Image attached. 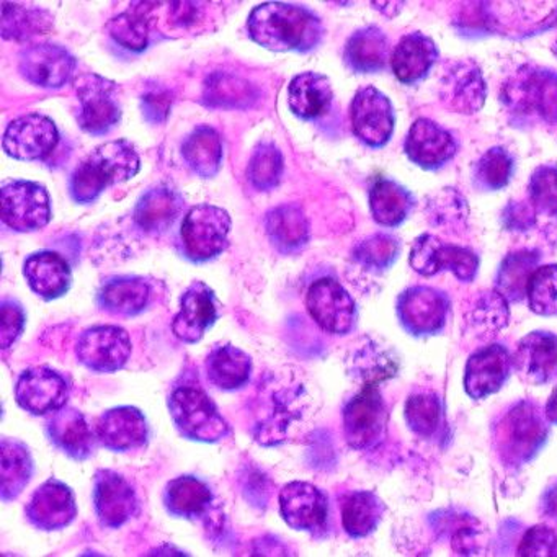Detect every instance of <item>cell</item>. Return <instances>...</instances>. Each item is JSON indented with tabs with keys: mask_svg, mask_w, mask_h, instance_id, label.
<instances>
[{
	"mask_svg": "<svg viewBox=\"0 0 557 557\" xmlns=\"http://www.w3.org/2000/svg\"><path fill=\"white\" fill-rule=\"evenodd\" d=\"M553 53L556 54L557 58V40L556 44L553 45Z\"/></svg>",
	"mask_w": 557,
	"mask_h": 557,
	"instance_id": "94428289",
	"label": "cell"
},
{
	"mask_svg": "<svg viewBox=\"0 0 557 557\" xmlns=\"http://www.w3.org/2000/svg\"><path fill=\"white\" fill-rule=\"evenodd\" d=\"M550 422L546 410L533 399H520L505 407L491 425V443L498 461L518 471L531 465L546 446Z\"/></svg>",
	"mask_w": 557,
	"mask_h": 557,
	"instance_id": "6da1fadb",
	"label": "cell"
},
{
	"mask_svg": "<svg viewBox=\"0 0 557 557\" xmlns=\"http://www.w3.org/2000/svg\"><path fill=\"white\" fill-rule=\"evenodd\" d=\"M18 406L34 416H48L66 407L70 384L51 368H32L18 377L15 386Z\"/></svg>",
	"mask_w": 557,
	"mask_h": 557,
	"instance_id": "d6986e66",
	"label": "cell"
},
{
	"mask_svg": "<svg viewBox=\"0 0 557 557\" xmlns=\"http://www.w3.org/2000/svg\"><path fill=\"white\" fill-rule=\"evenodd\" d=\"M76 84L81 128L96 136L112 132L122 120L119 86L97 74H84Z\"/></svg>",
	"mask_w": 557,
	"mask_h": 557,
	"instance_id": "30bf717a",
	"label": "cell"
},
{
	"mask_svg": "<svg viewBox=\"0 0 557 557\" xmlns=\"http://www.w3.org/2000/svg\"><path fill=\"white\" fill-rule=\"evenodd\" d=\"M250 373L252 360L246 351L234 345L218 347L208 357V377L220 389H239L249 381Z\"/></svg>",
	"mask_w": 557,
	"mask_h": 557,
	"instance_id": "74e56055",
	"label": "cell"
},
{
	"mask_svg": "<svg viewBox=\"0 0 557 557\" xmlns=\"http://www.w3.org/2000/svg\"><path fill=\"white\" fill-rule=\"evenodd\" d=\"M182 152L191 171L200 177H214L223 164V143L220 135L208 126L195 129Z\"/></svg>",
	"mask_w": 557,
	"mask_h": 557,
	"instance_id": "b9f144b4",
	"label": "cell"
},
{
	"mask_svg": "<svg viewBox=\"0 0 557 557\" xmlns=\"http://www.w3.org/2000/svg\"><path fill=\"white\" fill-rule=\"evenodd\" d=\"M515 158L504 146L488 148L472 165V185L475 190L498 191L504 190L513 178Z\"/></svg>",
	"mask_w": 557,
	"mask_h": 557,
	"instance_id": "ee69618b",
	"label": "cell"
},
{
	"mask_svg": "<svg viewBox=\"0 0 557 557\" xmlns=\"http://www.w3.org/2000/svg\"><path fill=\"white\" fill-rule=\"evenodd\" d=\"M94 507L103 528L116 530L138 511L135 488L119 472L102 469L94 479Z\"/></svg>",
	"mask_w": 557,
	"mask_h": 557,
	"instance_id": "7402d4cb",
	"label": "cell"
},
{
	"mask_svg": "<svg viewBox=\"0 0 557 557\" xmlns=\"http://www.w3.org/2000/svg\"><path fill=\"white\" fill-rule=\"evenodd\" d=\"M148 283L143 278H115L103 285L99 293L100 308L112 314L136 315L149 301Z\"/></svg>",
	"mask_w": 557,
	"mask_h": 557,
	"instance_id": "ab89813d",
	"label": "cell"
},
{
	"mask_svg": "<svg viewBox=\"0 0 557 557\" xmlns=\"http://www.w3.org/2000/svg\"><path fill=\"white\" fill-rule=\"evenodd\" d=\"M397 321L413 338L443 334L451 315V298L443 289L416 285L397 296Z\"/></svg>",
	"mask_w": 557,
	"mask_h": 557,
	"instance_id": "8992f818",
	"label": "cell"
},
{
	"mask_svg": "<svg viewBox=\"0 0 557 557\" xmlns=\"http://www.w3.org/2000/svg\"><path fill=\"white\" fill-rule=\"evenodd\" d=\"M440 60V50L433 38L422 32H412L400 38L391 54L394 76L404 86H417L430 76Z\"/></svg>",
	"mask_w": 557,
	"mask_h": 557,
	"instance_id": "4316f807",
	"label": "cell"
},
{
	"mask_svg": "<svg viewBox=\"0 0 557 557\" xmlns=\"http://www.w3.org/2000/svg\"><path fill=\"white\" fill-rule=\"evenodd\" d=\"M96 433L100 445L110 451H133L148 443V420L136 407H115L99 417Z\"/></svg>",
	"mask_w": 557,
	"mask_h": 557,
	"instance_id": "d4e9b609",
	"label": "cell"
},
{
	"mask_svg": "<svg viewBox=\"0 0 557 557\" xmlns=\"http://www.w3.org/2000/svg\"><path fill=\"white\" fill-rule=\"evenodd\" d=\"M109 34L112 35L116 44L122 45L126 50L141 53L148 48V18L135 8L133 11L112 18L109 24Z\"/></svg>",
	"mask_w": 557,
	"mask_h": 557,
	"instance_id": "f907efd6",
	"label": "cell"
},
{
	"mask_svg": "<svg viewBox=\"0 0 557 557\" xmlns=\"http://www.w3.org/2000/svg\"><path fill=\"white\" fill-rule=\"evenodd\" d=\"M182 200L168 187L151 188L139 201L135 220L148 233H162L181 213Z\"/></svg>",
	"mask_w": 557,
	"mask_h": 557,
	"instance_id": "f35d334b",
	"label": "cell"
},
{
	"mask_svg": "<svg viewBox=\"0 0 557 557\" xmlns=\"http://www.w3.org/2000/svg\"><path fill=\"white\" fill-rule=\"evenodd\" d=\"M208 89L210 92L207 94V99H210L211 106L240 107V102H244V106L249 103V84L236 77L218 76L216 81L211 79Z\"/></svg>",
	"mask_w": 557,
	"mask_h": 557,
	"instance_id": "f5cc1de1",
	"label": "cell"
},
{
	"mask_svg": "<svg viewBox=\"0 0 557 557\" xmlns=\"http://www.w3.org/2000/svg\"><path fill=\"white\" fill-rule=\"evenodd\" d=\"M517 556L521 557H557V533L546 524L530 528L521 537Z\"/></svg>",
	"mask_w": 557,
	"mask_h": 557,
	"instance_id": "db71d44e",
	"label": "cell"
},
{
	"mask_svg": "<svg viewBox=\"0 0 557 557\" xmlns=\"http://www.w3.org/2000/svg\"><path fill=\"white\" fill-rule=\"evenodd\" d=\"M440 100L448 112L474 115L487 99V84L475 61H453L443 73L438 87Z\"/></svg>",
	"mask_w": 557,
	"mask_h": 557,
	"instance_id": "9a60e30c",
	"label": "cell"
},
{
	"mask_svg": "<svg viewBox=\"0 0 557 557\" xmlns=\"http://www.w3.org/2000/svg\"><path fill=\"white\" fill-rule=\"evenodd\" d=\"M24 273L30 288L48 301L66 295L73 283L70 263L54 252H38L28 257Z\"/></svg>",
	"mask_w": 557,
	"mask_h": 557,
	"instance_id": "f546056e",
	"label": "cell"
},
{
	"mask_svg": "<svg viewBox=\"0 0 557 557\" xmlns=\"http://www.w3.org/2000/svg\"><path fill=\"white\" fill-rule=\"evenodd\" d=\"M25 511H27L28 521L38 530H63L76 520V498L70 485L57 479H50L35 491Z\"/></svg>",
	"mask_w": 557,
	"mask_h": 557,
	"instance_id": "cb8c5ba5",
	"label": "cell"
},
{
	"mask_svg": "<svg viewBox=\"0 0 557 557\" xmlns=\"http://www.w3.org/2000/svg\"><path fill=\"white\" fill-rule=\"evenodd\" d=\"M409 263L420 276L451 272L461 283H472L479 273L478 253L468 247L445 243L433 234H420L410 249Z\"/></svg>",
	"mask_w": 557,
	"mask_h": 557,
	"instance_id": "ba28073f",
	"label": "cell"
},
{
	"mask_svg": "<svg viewBox=\"0 0 557 557\" xmlns=\"http://www.w3.org/2000/svg\"><path fill=\"white\" fill-rule=\"evenodd\" d=\"M60 133L53 120L40 113L21 116L4 133L5 154L17 161H44L57 148Z\"/></svg>",
	"mask_w": 557,
	"mask_h": 557,
	"instance_id": "ac0fdd59",
	"label": "cell"
},
{
	"mask_svg": "<svg viewBox=\"0 0 557 557\" xmlns=\"http://www.w3.org/2000/svg\"><path fill=\"white\" fill-rule=\"evenodd\" d=\"M267 233L283 252L301 249L309 239V224L301 208L285 205L270 211L267 216Z\"/></svg>",
	"mask_w": 557,
	"mask_h": 557,
	"instance_id": "60d3db41",
	"label": "cell"
},
{
	"mask_svg": "<svg viewBox=\"0 0 557 557\" xmlns=\"http://www.w3.org/2000/svg\"><path fill=\"white\" fill-rule=\"evenodd\" d=\"M389 38L376 25L360 28L345 45V64L354 73H380L389 61Z\"/></svg>",
	"mask_w": 557,
	"mask_h": 557,
	"instance_id": "4dcf8cb0",
	"label": "cell"
},
{
	"mask_svg": "<svg viewBox=\"0 0 557 557\" xmlns=\"http://www.w3.org/2000/svg\"><path fill=\"white\" fill-rule=\"evenodd\" d=\"M500 103L513 128L557 129L556 71L523 64L502 84Z\"/></svg>",
	"mask_w": 557,
	"mask_h": 557,
	"instance_id": "7a4b0ae2",
	"label": "cell"
},
{
	"mask_svg": "<svg viewBox=\"0 0 557 557\" xmlns=\"http://www.w3.org/2000/svg\"><path fill=\"white\" fill-rule=\"evenodd\" d=\"M306 306L319 327L329 334H348L357 322V302L335 278H319L312 283Z\"/></svg>",
	"mask_w": 557,
	"mask_h": 557,
	"instance_id": "5bb4252c",
	"label": "cell"
},
{
	"mask_svg": "<svg viewBox=\"0 0 557 557\" xmlns=\"http://www.w3.org/2000/svg\"><path fill=\"white\" fill-rule=\"evenodd\" d=\"M350 119L355 136L368 148H384L393 138L396 112L389 97L376 87H363L355 94Z\"/></svg>",
	"mask_w": 557,
	"mask_h": 557,
	"instance_id": "8fae6325",
	"label": "cell"
},
{
	"mask_svg": "<svg viewBox=\"0 0 557 557\" xmlns=\"http://www.w3.org/2000/svg\"><path fill=\"white\" fill-rule=\"evenodd\" d=\"M18 70L24 79L34 86L60 89L73 77L76 60L60 45H32L22 51Z\"/></svg>",
	"mask_w": 557,
	"mask_h": 557,
	"instance_id": "603a6c76",
	"label": "cell"
},
{
	"mask_svg": "<svg viewBox=\"0 0 557 557\" xmlns=\"http://www.w3.org/2000/svg\"><path fill=\"white\" fill-rule=\"evenodd\" d=\"M218 319V299L203 282H195L182 296L181 311L175 315L172 331L185 344H197L213 327Z\"/></svg>",
	"mask_w": 557,
	"mask_h": 557,
	"instance_id": "484cf974",
	"label": "cell"
},
{
	"mask_svg": "<svg viewBox=\"0 0 557 557\" xmlns=\"http://www.w3.org/2000/svg\"><path fill=\"white\" fill-rule=\"evenodd\" d=\"M513 355L505 345L491 344L475 350L466 361L465 391L472 400L497 394L510 380Z\"/></svg>",
	"mask_w": 557,
	"mask_h": 557,
	"instance_id": "e0dca14e",
	"label": "cell"
},
{
	"mask_svg": "<svg viewBox=\"0 0 557 557\" xmlns=\"http://www.w3.org/2000/svg\"><path fill=\"white\" fill-rule=\"evenodd\" d=\"M386 515V505L371 491H355L342 502V524L345 533L355 540L370 536Z\"/></svg>",
	"mask_w": 557,
	"mask_h": 557,
	"instance_id": "836d02e7",
	"label": "cell"
},
{
	"mask_svg": "<svg viewBox=\"0 0 557 557\" xmlns=\"http://www.w3.org/2000/svg\"><path fill=\"white\" fill-rule=\"evenodd\" d=\"M53 24V15L45 9L2 2V37L5 40H30L37 35L48 34Z\"/></svg>",
	"mask_w": 557,
	"mask_h": 557,
	"instance_id": "7bdbcfd3",
	"label": "cell"
},
{
	"mask_svg": "<svg viewBox=\"0 0 557 557\" xmlns=\"http://www.w3.org/2000/svg\"><path fill=\"white\" fill-rule=\"evenodd\" d=\"M172 102L174 97L169 90L154 89L151 92L143 96V113L148 122L164 123L168 120L169 113H171Z\"/></svg>",
	"mask_w": 557,
	"mask_h": 557,
	"instance_id": "6f0895ef",
	"label": "cell"
},
{
	"mask_svg": "<svg viewBox=\"0 0 557 557\" xmlns=\"http://www.w3.org/2000/svg\"><path fill=\"white\" fill-rule=\"evenodd\" d=\"M132 338L125 329L99 325L87 329L77 342V360L94 373H115L132 357Z\"/></svg>",
	"mask_w": 557,
	"mask_h": 557,
	"instance_id": "4fadbf2b",
	"label": "cell"
},
{
	"mask_svg": "<svg viewBox=\"0 0 557 557\" xmlns=\"http://www.w3.org/2000/svg\"><path fill=\"white\" fill-rule=\"evenodd\" d=\"M508 318V301L502 298L497 292H485L481 298L478 299V305L469 312V322L475 331H482L485 335L498 334V331L507 327Z\"/></svg>",
	"mask_w": 557,
	"mask_h": 557,
	"instance_id": "681fc988",
	"label": "cell"
},
{
	"mask_svg": "<svg viewBox=\"0 0 557 557\" xmlns=\"http://www.w3.org/2000/svg\"><path fill=\"white\" fill-rule=\"evenodd\" d=\"M543 253L536 249L517 250L502 260L495 275L494 289L508 302H520L527 298L528 283L536 272Z\"/></svg>",
	"mask_w": 557,
	"mask_h": 557,
	"instance_id": "d6a6232c",
	"label": "cell"
},
{
	"mask_svg": "<svg viewBox=\"0 0 557 557\" xmlns=\"http://www.w3.org/2000/svg\"><path fill=\"white\" fill-rule=\"evenodd\" d=\"M528 197L536 214L557 218V164L534 169L528 181Z\"/></svg>",
	"mask_w": 557,
	"mask_h": 557,
	"instance_id": "7dc6e473",
	"label": "cell"
},
{
	"mask_svg": "<svg viewBox=\"0 0 557 557\" xmlns=\"http://www.w3.org/2000/svg\"><path fill=\"white\" fill-rule=\"evenodd\" d=\"M541 515L557 524V479H554L541 495Z\"/></svg>",
	"mask_w": 557,
	"mask_h": 557,
	"instance_id": "680465c9",
	"label": "cell"
},
{
	"mask_svg": "<svg viewBox=\"0 0 557 557\" xmlns=\"http://www.w3.org/2000/svg\"><path fill=\"white\" fill-rule=\"evenodd\" d=\"M528 308L541 318H557V263L537 267L527 288Z\"/></svg>",
	"mask_w": 557,
	"mask_h": 557,
	"instance_id": "bcb514c9",
	"label": "cell"
},
{
	"mask_svg": "<svg viewBox=\"0 0 557 557\" xmlns=\"http://www.w3.org/2000/svg\"><path fill=\"white\" fill-rule=\"evenodd\" d=\"M361 355L360 374L364 383H383L384 380L396 376L399 373V360L397 355L389 348L380 347L377 344H370L363 350L358 351Z\"/></svg>",
	"mask_w": 557,
	"mask_h": 557,
	"instance_id": "816d5d0a",
	"label": "cell"
},
{
	"mask_svg": "<svg viewBox=\"0 0 557 557\" xmlns=\"http://www.w3.org/2000/svg\"><path fill=\"white\" fill-rule=\"evenodd\" d=\"M211 502V488L195 475H181L165 487L164 505L174 517L187 520L203 517L210 510Z\"/></svg>",
	"mask_w": 557,
	"mask_h": 557,
	"instance_id": "e575fe53",
	"label": "cell"
},
{
	"mask_svg": "<svg viewBox=\"0 0 557 557\" xmlns=\"http://www.w3.org/2000/svg\"><path fill=\"white\" fill-rule=\"evenodd\" d=\"M0 451H2L0 497L4 502L14 500L32 481L34 459L28 451V446L17 440L2 438Z\"/></svg>",
	"mask_w": 557,
	"mask_h": 557,
	"instance_id": "8d00e7d4",
	"label": "cell"
},
{
	"mask_svg": "<svg viewBox=\"0 0 557 557\" xmlns=\"http://www.w3.org/2000/svg\"><path fill=\"white\" fill-rule=\"evenodd\" d=\"M169 409L175 426L185 438L216 443L231 435L230 423L200 387H177L169 397Z\"/></svg>",
	"mask_w": 557,
	"mask_h": 557,
	"instance_id": "5b68a950",
	"label": "cell"
},
{
	"mask_svg": "<svg viewBox=\"0 0 557 557\" xmlns=\"http://www.w3.org/2000/svg\"><path fill=\"white\" fill-rule=\"evenodd\" d=\"M282 174L283 158L278 148L272 143H262L253 152L247 169L250 184L259 190H272L278 185Z\"/></svg>",
	"mask_w": 557,
	"mask_h": 557,
	"instance_id": "c3c4849f",
	"label": "cell"
},
{
	"mask_svg": "<svg viewBox=\"0 0 557 557\" xmlns=\"http://www.w3.org/2000/svg\"><path fill=\"white\" fill-rule=\"evenodd\" d=\"M403 244L386 233L373 234L354 249V259L371 275H383L399 260Z\"/></svg>",
	"mask_w": 557,
	"mask_h": 557,
	"instance_id": "f6af8a7d",
	"label": "cell"
},
{
	"mask_svg": "<svg viewBox=\"0 0 557 557\" xmlns=\"http://www.w3.org/2000/svg\"><path fill=\"white\" fill-rule=\"evenodd\" d=\"M536 216L531 203L511 200L502 211V226L511 233H527L536 224Z\"/></svg>",
	"mask_w": 557,
	"mask_h": 557,
	"instance_id": "9f6ffc18",
	"label": "cell"
},
{
	"mask_svg": "<svg viewBox=\"0 0 557 557\" xmlns=\"http://www.w3.org/2000/svg\"><path fill=\"white\" fill-rule=\"evenodd\" d=\"M2 221L17 233L44 230L51 221L47 188L35 182H12L2 188Z\"/></svg>",
	"mask_w": 557,
	"mask_h": 557,
	"instance_id": "7c38bea8",
	"label": "cell"
},
{
	"mask_svg": "<svg viewBox=\"0 0 557 557\" xmlns=\"http://www.w3.org/2000/svg\"><path fill=\"white\" fill-rule=\"evenodd\" d=\"M139 165L132 143L126 139L107 143L77 165L71 178V195L77 203H92L107 188L135 177Z\"/></svg>",
	"mask_w": 557,
	"mask_h": 557,
	"instance_id": "277c9868",
	"label": "cell"
},
{
	"mask_svg": "<svg viewBox=\"0 0 557 557\" xmlns=\"http://www.w3.org/2000/svg\"><path fill=\"white\" fill-rule=\"evenodd\" d=\"M387 406L380 384L364 383L344 409V433L350 448L373 451L386 438Z\"/></svg>",
	"mask_w": 557,
	"mask_h": 557,
	"instance_id": "52a82bcc",
	"label": "cell"
},
{
	"mask_svg": "<svg viewBox=\"0 0 557 557\" xmlns=\"http://www.w3.org/2000/svg\"><path fill=\"white\" fill-rule=\"evenodd\" d=\"M544 410H546V417L550 425H557V387L553 391V394H550L549 399H547Z\"/></svg>",
	"mask_w": 557,
	"mask_h": 557,
	"instance_id": "91938a15",
	"label": "cell"
},
{
	"mask_svg": "<svg viewBox=\"0 0 557 557\" xmlns=\"http://www.w3.org/2000/svg\"><path fill=\"white\" fill-rule=\"evenodd\" d=\"M249 35L267 50L309 51L321 44L324 27L308 9L283 2L257 5L249 17Z\"/></svg>",
	"mask_w": 557,
	"mask_h": 557,
	"instance_id": "3957f363",
	"label": "cell"
},
{
	"mask_svg": "<svg viewBox=\"0 0 557 557\" xmlns=\"http://www.w3.org/2000/svg\"><path fill=\"white\" fill-rule=\"evenodd\" d=\"M48 438L60 451L76 461H86L96 451V430L81 410L63 407L53 413L47 425Z\"/></svg>",
	"mask_w": 557,
	"mask_h": 557,
	"instance_id": "83f0119b",
	"label": "cell"
},
{
	"mask_svg": "<svg viewBox=\"0 0 557 557\" xmlns=\"http://www.w3.org/2000/svg\"><path fill=\"white\" fill-rule=\"evenodd\" d=\"M334 100L331 81L319 73H302L288 87V107L302 120H314L331 110Z\"/></svg>",
	"mask_w": 557,
	"mask_h": 557,
	"instance_id": "1f68e13d",
	"label": "cell"
},
{
	"mask_svg": "<svg viewBox=\"0 0 557 557\" xmlns=\"http://www.w3.org/2000/svg\"><path fill=\"white\" fill-rule=\"evenodd\" d=\"M25 327V311L17 301L5 299L0 309V347L8 350L17 342Z\"/></svg>",
	"mask_w": 557,
	"mask_h": 557,
	"instance_id": "11a10c76",
	"label": "cell"
},
{
	"mask_svg": "<svg viewBox=\"0 0 557 557\" xmlns=\"http://www.w3.org/2000/svg\"><path fill=\"white\" fill-rule=\"evenodd\" d=\"M513 370L528 386H546L557 380V334L533 331L518 342Z\"/></svg>",
	"mask_w": 557,
	"mask_h": 557,
	"instance_id": "ffe728a7",
	"label": "cell"
},
{
	"mask_svg": "<svg viewBox=\"0 0 557 557\" xmlns=\"http://www.w3.org/2000/svg\"><path fill=\"white\" fill-rule=\"evenodd\" d=\"M417 200L409 188L393 178H377L370 188V210L374 223L383 227L403 226L416 210Z\"/></svg>",
	"mask_w": 557,
	"mask_h": 557,
	"instance_id": "f1b7e54d",
	"label": "cell"
},
{
	"mask_svg": "<svg viewBox=\"0 0 557 557\" xmlns=\"http://www.w3.org/2000/svg\"><path fill=\"white\" fill-rule=\"evenodd\" d=\"M404 152L422 171L438 172L458 154V141L433 120L419 119L407 133Z\"/></svg>",
	"mask_w": 557,
	"mask_h": 557,
	"instance_id": "2e32d148",
	"label": "cell"
},
{
	"mask_svg": "<svg viewBox=\"0 0 557 557\" xmlns=\"http://www.w3.org/2000/svg\"><path fill=\"white\" fill-rule=\"evenodd\" d=\"M280 511L288 527L308 533L324 530L331 513L327 495L315 485L301 481L289 482L282 488Z\"/></svg>",
	"mask_w": 557,
	"mask_h": 557,
	"instance_id": "44dd1931",
	"label": "cell"
},
{
	"mask_svg": "<svg viewBox=\"0 0 557 557\" xmlns=\"http://www.w3.org/2000/svg\"><path fill=\"white\" fill-rule=\"evenodd\" d=\"M407 426L426 442H438L446 430L445 406L435 393L410 394L404 409Z\"/></svg>",
	"mask_w": 557,
	"mask_h": 557,
	"instance_id": "d590c367",
	"label": "cell"
},
{
	"mask_svg": "<svg viewBox=\"0 0 557 557\" xmlns=\"http://www.w3.org/2000/svg\"><path fill=\"white\" fill-rule=\"evenodd\" d=\"M231 216L223 208L198 205L191 208L182 224L185 253L194 262H207L227 247Z\"/></svg>",
	"mask_w": 557,
	"mask_h": 557,
	"instance_id": "9c48e42d",
	"label": "cell"
}]
</instances>
